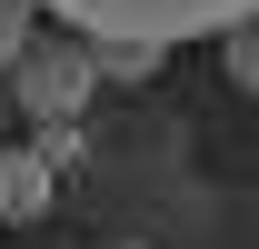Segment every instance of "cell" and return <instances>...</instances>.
<instances>
[{
    "label": "cell",
    "instance_id": "2",
    "mask_svg": "<svg viewBox=\"0 0 259 249\" xmlns=\"http://www.w3.org/2000/svg\"><path fill=\"white\" fill-rule=\"evenodd\" d=\"M30 20H40V0H0V80L20 70V50H30Z\"/></svg>",
    "mask_w": 259,
    "mask_h": 249
},
{
    "label": "cell",
    "instance_id": "3",
    "mask_svg": "<svg viewBox=\"0 0 259 249\" xmlns=\"http://www.w3.org/2000/svg\"><path fill=\"white\" fill-rule=\"evenodd\" d=\"M229 80H239V90H259V20H239V30H229Z\"/></svg>",
    "mask_w": 259,
    "mask_h": 249
},
{
    "label": "cell",
    "instance_id": "1",
    "mask_svg": "<svg viewBox=\"0 0 259 249\" xmlns=\"http://www.w3.org/2000/svg\"><path fill=\"white\" fill-rule=\"evenodd\" d=\"M50 20H70L80 40H120V50H180V40L239 30L259 20V0H40Z\"/></svg>",
    "mask_w": 259,
    "mask_h": 249
},
{
    "label": "cell",
    "instance_id": "4",
    "mask_svg": "<svg viewBox=\"0 0 259 249\" xmlns=\"http://www.w3.org/2000/svg\"><path fill=\"white\" fill-rule=\"evenodd\" d=\"M0 219H10V180H0Z\"/></svg>",
    "mask_w": 259,
    "mask_h": 249
}]
</instances>
